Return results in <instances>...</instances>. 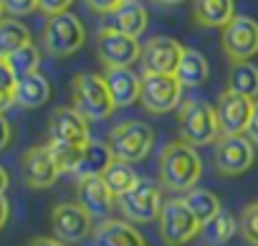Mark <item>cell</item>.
I'll return each mask as SVG.
<instances>
[{
    "instance_id": "36",
    "label": "cell",
    "mask_w": 258,
    "mask_h": 246,
    "mask_svg": "<svg viewBox=\"0 0 258 246\" xmlns=\"http://www.w3.org/2000/svg\"><path fill=\"white\" fill-rule=\"evenodd\" d=\"M16 84H18V79H16V74L11 71L8 61L0 59V89H3V91H16Z\"/></svg>"
},
{
    "instance_id": "10",
    "label": "cell",
    "mask_w": 258,
    "mask_h": 246,
    "mask_svg": "<svg viewBox=\"0 0 258 246\" xmlns=\"http://www.w3.org/2000/svg\"><path fill=\"white\" fill-rule=\"evenodd\" d=\"M255 163V145L248 135H220L215 145V168L220 175H243Z\"/></svg>"
},
{
    "instance_id": "20",
    "label": "cell",
    "mask_w": 258,
    "mask_h": 246,
    "mask_svg": "<svg viewBox=\"0 0 258 246\" xmlns=\"http://www.w3.org/2000/svg\"><path fill=\"white\" fill-rule=\"evenodd\" d=\"M114 160H116V158H114L109 142L89 140V142L84 145V153H81V160H79V168L74 170V175H76L79 180H84V178H101Z\"/></svg>"
},
{
    "instance_id": "12",
    "label": "cell",
    "mask_w": 258,
    "mask_h": 246,
    "mask_svg": "<svg viewBox=\"0 0 258 246\" xmlns=\"http://www.w3.org/2000/svg\"><path fill=\"white\" fill-rule=\"evenodd\" d=\"M94 218L86 213L84 206H79L76 201L71 203H58L53 206L51 211V231H53V238L63 241V243H76V241H84L89 233H94L91 228Z\"/></svg>"
},
{
    "instance_id": "14",
    "label": "cell",
    "mask_w": 258,
    "mask_h": 246,
    "mask_svg": "<svg viewBox=\"0 0 258 246\" xmlns=\"http://www.w3.org/2000/svg\"><path fill=\"white\" fill-rule=\"evenodd\" d=\"M185 56V46L170 36H155L142 46V66L147 74H175Z\"/></svg>"
},
{
    "instance_id": "33",
    "label": "cell",
    "mask_w": 258,
    "mask_h": 246,
    "mask_svg": "<svg viewBox=\"0 0 258 246\" xmlns=\"http://www.w3.org/2000/svg\"><path fill=\"white\" fill-rule=\"evenodd\" d=\"M3 8H6L8 16L21 18V16H28V13L38 11V0H3Z\"/></svg>"
},
{
    "instance_id": "19",
    "label": "cell",
    "mask_w": 258,
    "mask_h": 246,
    "mask_svg": "<svg viewBox=\"0 0 258 246\" xmlns=\"http://www.w3.org/2000/svg\"><path fill=\"white\" fill-rule=\"evenodd\" d=\"M96 246H145V236L129 223L119 218H106L94 228Z\"/></svg>"
},
{
    "instance_id": "7",
    "label": "cell",
    "mask_w": 258,
    "mask_h": 246,
    "mask_svg": "<svg viewBox=\"0 0 258 246\" xmlns=\"http://www.w3.org/2000/svg\"><path fill=\"white\" fill-rule=\"evenodd\" d=\"M182 84L175 74H142L140 102L150 114H167L182 104Z\"/></svg>"
},
{
    "instance_id": "5",
    "label": "cell",
    "mask_w": 258,
    "mask_h": 246,
    "mask_svg": "<svg viewBox=\"0 0 258 246\" xmlns=\"http://www.w3.org/2000/svg\"><path fill=\"white\" fill-rule=\"evenodd\" d=\"M84 41H86L84 23L74 13L51 16L43 26V33H41L43 51L53 59H66V56L76 54L84 46Z\"/></svg>"
},
{
    "instance_id": "41",
    "label": "cell",
    "mask_w": 258,
    "mask_h": 246,
    "mask_svg": "<svg viewBox=\"0 0 258 246\" xmlns=\"http://www.w3.org/2000/svg\"><path fill=\"white\" fill-rule=\"evenodd\" d=\"M31 246H69V243H63L58 238H36Z\"/></svg>"
},
{
    "instance_id": "22",
    "label": "cell",
    "mask_w": 258,
    "mask_h": 246,
    "mask_svg": "<svg viewBox=\"0 0 258 246\" xmlns=\"http://www.w3.org/2000/svg\"><path fill=\"white\" fill-rule=\"evenodd\" d=\"M48 99H51V81L41 71L18 79V84H16V104L18 107H23V109H38Z\"/></svg>"
},
{
    "instance_id": "26",
    "label": "cell",
    "mask_w": 258,
    "mask_h": 246,
    "mask_svg": "<svg viewBox=\"0 0 258 246\" xmlns=\"http://www.w3.org/2000/svg\"><path fill=\"white\" fill-rule=\"evenodd\" d=\"M228 89L255 102L258 99V66H253L250 61L233 64L228 74Z\"/></svg>"
},
{
    "instance_id": "13",
    "label": "cell",
    "mask_w": 258,
    "mask_h": 246,
    "mask_svg": "<svg viewBox=\"0 0 258 246\" xmlns=\"http://www.w3.org/2000/svg\"><path fill=\"white\" fill-rule=\"evenodd\" d=\"M253 104H255L253 99L225 89L218 99V107H215L220 135H245L248 125H250V117H253Z\"/></svg>"
},
{
    "instance_id": "6",
    "label": "cell",
    "mask_w": 258,
    "mask_h": 246,
    "mask_svg": "<svg viewBox=\"0 0 258 246\" xmlns=\"http://www.w3.org/2000/svg\"><path fill=\"white\" fill-rule=\"evenodd\" d=\"M116 203H119L124 221H129V223H152L160 218L162 206H165L160 185L155 180H142V178L129 193L116 198Z\"/></svg>"
},
{
    "instance_id": "37",
    "label": "cell",
    "mask_w": 258,
    "mask_h": 246,
    "mask_svg": "<svg viewBox=\"0 0 258 246\" xmlns=\"http://www.w3.org/2000/svg\"><path fill=\"white\" fill-rule=\"evenodd\" d=\"M13 140V127H11V122L6 119V114H0V153H3Z\"/></svg>"
},
{
    "instance_id": "44",
    "label": "cell",
    "mask_w": 258,
    "mask_h": 246,
    "mask_svg": "<svg viewBox=\"0 0 258 246\" xmlns=\"http://www.w3.org/2000/svg\"><path fill=\"white\" fill-rule=\"evenodd\" d=\"M3 16H6V8H3V0H0V21H3Z\"/></svg>"
},
{
    "instance_id": "16",
    "label": "cell",
    "mask_w": 258,
    "mask_h": 246,
    "mask_svg": "<svg viewBox=\"0 0 258 246\" xmlns=\"http://www.w3.org/2000/svg\"><path fill=\"white\" fill-rule=\"evenodd\" d=\"M61 175V168L58 163L53 160L48 145H36L31 150H26L23 155V178H26V185L31 188H51Z\"/></svg>"
},
{
    "instance_id": "3",
    "label": "cell",
    "mask_w": 258,
    "mask_h": 246,
    "mask_svg": "<svg viewBox=\"0 0 258 246\" xmlns=\"http://www.w3.org/2000/svg\"><path fill=\"white\" fill-rule=\"evenodd\" d=\"M180 137L182 142L198 147V145H210L220 137V125H218V114L208 102L200 99H185L180 104Z\"/></svg>"
},
{
    "instance_id": "1",
    "label": "cell",
    "mask_w": 258,
    "mask_h": 246,
    "mask_svg": "<svg viewBox=\"0 0 258 246\" xmlns=\"http://www.w3.org/2000/svg\"><path fill=\"white\" fill-rule=\"evenodd\" d=\"M203 175V160L192 145L177 140L170 142L160 155V180L167 190L187 193Z\"/></svg>"
},
{
    "instance_id": "30",
    "label": "cell",
    "mask_w": 258,
    "mask_h": 246,
    "mask_svg": "<svg viewBox=\"0 0 258 246\" xmlns=\"http://www.w3.org/2000/svg\"><path fill=\"white\" fill-rule=\"evenodd\" d=\"M203 228H205V236H208L210 243H225V241H230V238L235 236V231H238L240 226H238L235 216L223 208V211H220L208 226H203Z\"/></svg>"
},
{
    "instance_id": "39",
    "label": "cell",
    "mask_w": 258,
    "mask_h": 246,
    "mask_svg": "<svg viewBox=\"0 0 258 246\" xmlns=\"http://www.w3.org/2000/svg\"><path fill=\"white\" fill-rule=\"evenodd\" d=\"M253 142H258V102L253 104V117H250V125H248V132H245Z\"/></svg>"
},
{
    "instance_id": "42",
    "label": "cell",
    "mask_w": 258,
    "mask_h": 246,
    "mask_svg": "<svg viewBox=\"0 0 258 246\" xmlns=\"http://www.w3.org/2000/svg\"><path fill=\"white\" fill-rule=\"evenodd\" d=\"M8 183H11V178H8L6 168L0 165V193H6V190H8Z\"/></svg>"
},
{
    "instance_id": "43",
    "label": "cell",
    "mask_w": 258,
    "mask_h": 246,
    "mask_svg": "<svg viewBox=\"0 0 258 246\" xmlns=\"http://www.w3.org/2000/svg\"><path fill=\"white\" fill-rule=\"evenodd\" d=\"M160 6H177V3H185V0H157Z\"/></svg>"
},
{
    "instance_id": "4",
    "label": "cell",
    "mask_w": 258,
    "mask_h": 246,
    "mask_svg": "<svg viewBox=\"0 0 258 246\" xmlns=\"http://www.w3.org/2000/svg\"><path fill=\"white\" fill-rule=\"evenodd\" d=\"M111 153L116 160H124V163H140L145 160L150 153H152V145H155V130L145 122H137V119H126V122H119L109 130V137H106Z\"/></svg>"
},
{
    "instance_id": "25",
    "label": "cell",
    "mask_w": 258,
    "mask_h": 246,
    "mask_svg": "<svg viewBox=\"0 0 258 246\" xmlns=\"http://www.w3.org/2000/svg\"><path fill=\"white\" fill-rule=\"evenodd\" d=\"M182 198H185L187 208L192 211V216L198 218V223H200V226H208V223H210L220 211H223L220 198H218L215 193L205 190V188H192V190H187Z\"/></svg>"
},
{
    "instance_id": "27",
    "label": "cell",
    "mask_w": 258,
    "mask_h": 246,
    "mask_svg": "<svg viewBox=\"0 0 258 246\" xmlns=\"http://www.w3.org/2000/svg\"><path fill=\"white\" fill-rule=\"evenodd\" d=\"M26 43H31V33H28V28L21 21H16V18H3L0 21V59L13 56Z\"/></svg>"
},
{
    "instance_id": "34",
    "label": "cell",
    "mask_w": 258,
    "mask_h": 246,
    "mask_svg": "<svg viewBox=\"0 0 258 246\" xmlns=\"http://www.w3.org/2000/svg\"><path fill=\"white\" fill-rule=\"evenodd\" d=\"M74 0H38V11L51 18V16H58V13H69Z\"/></svg>"
},
{
    "instance_id": "17",
    "label": "cell",
    "mask_w": 258,
    "mask_h": 246,
    "mask_svg": "<svg viewBox=\"0 0 258 246\" xmlns=\"http://www.w3.org/2000/svg\"><path fill=\"white\" fill-rule=\"evenodd\" d=\"M76 203L84 206L91 218H106L116 198L104 183V178H84L79 180V188H76Z\"/></svg>"
},
{
    "instance_id": "11",
    "label": "cell",
    "mask_w": 258,
    "mask_h": 246,
    "mask_svg": "<svg viewBox=\"0 0 258 246\" xmlns=\"http://www.w3.org/2000/svg\"><path fill=\"white\" fill-rule=\"evenodd\" d=\"M223 51L233 64H245L258 54V23L248 16H235L220 36Z\"/></svg>"
},
{
    "instance_id": "32",
    "label": "cell",
    "mask_w": 258,
    "mask_h": 246,
    "mask_svg": "<svg viewBox=\"0 0 258 246\" xmlns=\"http://www.w3.org/2000/svg\"><path fill=\"white\" fill-rule=\"evenodd\" d=\"M240 236L250 246H258V203H248L240 213Z\"/></svg>"
},
{
    "instance_id": "38",
    "label": "cell",
    "mask_w": 258,
    "mask_h": 246,
    "mask_svg": "<svg viewBox=\"0 0 258 246\" xmlns=\"http://www.w3.org/2000/svg\"><path fill=\"white\" fill-rule=\"evenodd\" d=\"M8 218H11V203H8V198H6V193H0V231L6 228V223H8Z\"/></svg>"
},
{
    "instance_id": "21",
    "label": "cell",
    "mask_w": 258,
    "mask_h": 246,
    "mask_svg": "<svg viewBox=\"0 0 258 246\" xmlns=\"http://www.w3.org/2000/svg\"><path fill=\"white\" fill-rule=\"evenodd\" d=\"M192 16L205 28H225L235 18L233 0H192Z\"/></svg>"
},
{
    "instance_id": "9",
    "label": "cell",
    "mask_w": 258,
    "mask_h": 246,
    "mask_svg": "<svg viewBox=\"0 0 258 246\" xmlns=\"http://www.w3.org/2000/svg\"><path fill=\"white\" fill-rule=\"evenodd\" d=\"M96 56L106 69H119V66H132L135 61L142 59V46L137 38L126 36L111 26H104L96 33Z\"/></svg>"
},
{
    "instance_id": "40",
    "label": "cell",
    "mask_w": 258,
    "mask_h": 246,
    "mask_svg": "<svg viewBox=\"0 0 258 246\" xmlns=\"http://www.w3.org/2000/svg\"><path fill=\"white\" fill-rule=\"evenodd\" d=\"M16 104V91H3L0 89V114H3L8 107H13Z\"/></svg>"
},
{
    "instance_id": "35",
    "label": "cell",
    "mask_w": 258,
    "mask_h": 246,
    "mask_svg": "<svg viewBox=\"0 0 258 246\" xmlns=\"http://www.w3.org/2000/svg\"><path fill=\"white\" fill-rule=\"evenodd\" d=\"M86 6H89L94 13L111 16L114 11H119V8L124 6V0H86Z\"/></svg>"
},
{
    "instance_id": "15",
    "label": "cell",
    "mask_w": 258,
    "mask_h": 246,
    "mask_svg": "<svg viewBox=\"0 0 258 246\" xmlns=\"http://www.w3.org/2000/svg\"><path fill=\"white\" fill-rule=\"evenodd\" d=\"M89 119H84L74 107H58L48 122V142H63L84 147L89 142Z\"/></svg>"
},
{
    "instance_id": "31",
    "label": "cell",
    "mask_w": 258,
    "mask_h": 246,
    "mask_svg": "<svg viewBox=\"0 0 258 246\" xmlns=\"http://www.w3.org/2000/svg\"><path fill=\"white\" fill-rule=\"evenodd\" d=\"M53 160L58 163L61 173H74L79 168V160H81V153L84 147H76V145H63V142H46Z\"/></svg>"
},
{
    "instance_id": "28",
    "label": "cell",
    "mask_w": 258,
    "mask_h": 246,
    "mask_svg": "<svg viewBox=\"0 0 258 246\" xmlns=\"http://www.w3.org/2000/svg\"><path fill=\"white\" fill-rule=\"evenodd\" d=\"M101 178L109 185V190L114 193V198H121L124 193H129L140 180L135 168H132V163H124V160H114Z\"/></svg>"
},
{
    "instance_id": "2",
    "label": "cell",
    "mask_w": 258,
    "mask_h": 246,
    "mask_svg": "<svg viewBox=\"0 0 258 246\" xmlns=\"http://www.w3.org/2000/svg\"><path fill=\"white\" fill-rule=\"evenodd\" d=\"M71 94H74V109L89 122L106 119L116 109V104L109 94V86H106L104 76H99V74H89V71L76 74L74 84H71Z\"/></svg>"
},
{
    "instance_id": "24",
    "label": "cell",
    "mask_w": 258,
    "mask_h": 246,
    "mask_svg": "<svg viewBox=\"0 0 258 246\" xmlns=\"http://www.w3.org/2000/svg\"><path fill=\"white\" fill-rule=\"evenodd\" d=\"M175 76L180 79V84H182V86H190V89H192V86L205 84V81H208V76H210L208 59H205L200 51H195V48H185V56H182V61H180V66H177Z\"/></svg>"
},
{
    "instance_id": "8",
    "label": "cell",
    "mask_w": 258,
    "mask_h": 246,
    "mask_svg": "<svg viewBox=\"0 0 258 246\" xmlns=\"http://www.w3.org/2000/svg\"><path fill=\"white\" fill-rule=\"evenodd\" d=\"M157 221H160V238L167 246H182V243L192 241L200 233V228H203L198 223V218L192 216V211L187 208L185 198L165 201L162 213H160Z\"/></svg>"
},
{
    "instance_id": "29",
    "label": "cell",
    "mask_w": 258,
    "mask_h": 246,
    "mask_svg": "<svg viewBox=\"0 0 258 246\" xmlns=\"http://www.w3.org/2000/svg\"><path fill=\"white\" fill-rule=\"evenodd\" d=\"M6 61H8L11 71L16 74V79H23V76L38 71V66H41V51H38V48L33 46V41H31V43H26L23 48H18L13 56H8Z\"/></svg>"
},
{
    "instance_id": "18",
    "label": "cell",
    "mask_w": 258,
    "mask_h": 246,
    "mask_svg": "<svg viewBox=\"0 0 258 246\" xmlns=\"http://www.w3.org/2000/svg\"><path fill=\"white\" fill-rule=\"evenodd\" d=\"M104 81L109 86V94L114 99L116 107H129L140 102V91H142V76H137L129 66H119V69H106Z\"/></svg>"
},
{
    "instance_id": "23",
    "label": "cell",
    "mask_w": 258,
    "mask_h": 246,
    "mask_svg": "<svg viewBox=\"0 0 258 246\" xmlns=\"http://www.w3.org/2000/svg\"><path fill=\"white\" fill-rule=\"evenodd\" d=\"M147 21H150L147 8L140 3V0H124V6L111 13V23L109 26L121 31V33H126V36H132V38H140L145 33V28H147Z\"/></svg>"
}]
</instances>
